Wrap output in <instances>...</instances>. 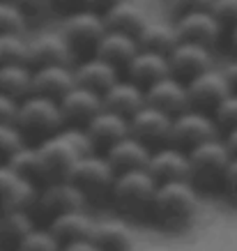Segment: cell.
<instances>
[{"mask_svg": "<svg viewBox=\"0 0 237 251\" xmlns=\"http://www.w3.org/2000/svg\"><path fill=\"white\" fill-rule=\"evenodd\" d=\"M35 148H37V157L42 164V171H44L46 184L67 180L71 166L81 157L95 154L83 129H69V127H62L55 136L46 138Z\"/></svg>", "mask_w": 237, "mask_h": 251, "instance_id": "cell-1", "label": "cell"}, {"mask_svg": "<svg viewBox=\"0 0 237 251\" xmlns=\"http://www.w3.org/2000/svg\"><path fill=\"white\" fill-rule=\"evenodd\" d=\"M198 210V194L191 182H166L157 184L150 214L164 228H184Z\"/></svg>", "mask_w": 237, "mask_h": 251, "instance_id": "cell-2", "label": "cell"}, {"mask_svg": "<svg viewBox=\"0 0 237 251\" xmlns=\"http://www.w3.org/2000/svg\"><path fill=\"white\" fill-rule=\"evenodd\" d=\"M14 127L21 134L23 143L25 145H39L46 138L55 136L62 129V118L60 108L55 101L44 97H25L19 101L16 106V118Z\"/></svg>", "mask_w": 237, "mask_h": 251, "instance_id": "cell-3", "label": "cell"}, {"mask_svg": "<svg viewBox=\"0 0 237 251\" xmlns=\"http://www.w3.org/2000/svg\"><path fill=\"white\" fill-rule=\"evenodd\" d=\"M187 161H189V182L193 189L212 191L214 187H221L223 173L230 164V154L223 141L214 138L189 150Z\"/></svg>", "mask_w": 237, "mask_h": 251, "instance_id": "cell-4", "label": "cell"}, {"mask_svg": "<svg viewBox=\"0 0 237 251\" xmlns=\"http://www.w3.org/2000/svg\"><path fill=\"white\" fill-rule=\"evenodd\" d=\"M104 32H106V28H104L101 16L92 14V12L81 7L76 12L67 14L60 37L67 44L71 58L83 62L95 55V49L99 44V39L104 37Z\"/></svg>", "mask_w": 237, "mask_h": 251, "instance_id": "cell-5", "label": "cell"}, {"mask_svg": "<svg viewBox=\"0 0 237 251\" xmlns=\"http://www.w3.org/2000/svg\"><path fill=\"white\" fill-rule=\"evenodd\" d=\"M154 191H157V182L145 171H131V173L115 175L111 198L120 212L129 217H141V214H150Z\"/></svg>", "mask_w": 237, "mask_h": 251, "instance_id": "cell-6", "label": "cell"}, {"mask_svg": "<svg viewBox=\"0 0 237 251\" xmlns=\"http://www.w3.org/2000/svg\"><path fill=\"white\" fill-rule=\"evenodd\" d=\"M115 173L106 164L101 154H88L71 166L67 175V182L74 184L81 194H83L85 203L88 201H101V198L111 196V187H113Z\"/></svg>", "mask_w": 237, "mask_h": 251, "instance_id": "cell-7", "label": "cell"}, {"mask_svg": "<svg viewBox=\"0 0 237 251\" xmlns=\"http://www.w3.org/2000/svg\"><path fill=\"white\" fill-rule=\"evenodd\" d=\"M83 207H85L83 194L74 184H69L67 180H60V182H48L42 189H37L28 214L30 217L37 214L44 221H51L65 212H74V210H83Z\"/></svg>", "mask_w": 237, "mask_h": 251, "instance_id": "cell-8", "label": "cell"}, {"mask_svg": "<svg viewBox=\"0 0 237 251\" xmlns=\"http://www.w3.org/2000/svg\"><path fill=\"white\" fill-rule=\"evenodd\" d=\"M216 127L210 115L196 113V111H184V113L175 115L170 122V148H177L182 152H189L193 148L214 141L216 138Z\"/></svg>", "mask_w": 237, "mask_h": 251, "instance_id": "cell-9", "label": "cell"}, {"mask_svg": "<svg viewBox=\"0 0 237 251\" xmlns=\"http://www.w3.org/2000/svg\"><path fill=\"white\" fill-rule=\"evenodd\" d=\"M170 122L173 118H168L166 113H161L152 106H143L127 120V129L134 141L145 145L152 152V150L166 148L170 143Z\"/></svg>", "mask_w": 237, "mask_h": 251, "instance_id": "cell-10", "label": "cell"}, {"mask_svg": "<svg viewBox=\"0 0 237 251\" xmlns=\"http://www.w3.org/2000/svg\"><path fill=\"white\" fill-rule=\"evenodd\" d=\"M184 88H187L189 111L210 115V118H212V113L216 111V106L230 95L226 83H223V78H221V72H216V69H207L205 74L191 78Z\"/></svg>", "mask_w": 237, "mask_h": 251, "instance_id": "cell-11", "label": "cell"}, {"mask_svg": "<svg viewBox=\"0 0 237 251\" xmlns=\"http://www.w3.org/2000/svg\"><path fill=\"white\" fill-rule=\"evenodd\" d=\"M58 108H60L62 127H69V129H85L92 118L104 111L99 95H95L90 90H83L78 85H74L58 101Z\"/></svg>", "mask_w": 237, "mask_h": 251, "instance_id": "cell-12", "label": "cell"}, {"mask_svg": "<svg viewBox=\"0 0 237 251\" xmlns=\"http://www.w3.org/2000/svg\"><path fill=\"white\" fill-rule=\"evenodd\" d=\"M166 62H168L170 78H175L184 85L191 78L205 74L207 69H212L210 49H203L196 44H182V42H177L175 49L166 55Z\"/></svg>", "mask_w": 237, "mask_h": 251, "instance_id": "cell-13", "label": "cell"}, {"mask_svg": "<svg viewBox=\"0 0 237 251\" xmlns=\"http://www.w3.org/2000/svg\"><path fill=\"white\" fill-rule=\"evenodd\" d=\"M145 173L152 177L157 184H166V182H189V161H187V152L177 150V148H159L150 152L147 159Z\"/></svg>", "mask_w": 237, "mask_h": 251, "instance_id": "cell-14", "label": "cell"}, {"mask_svg": "<svg viewBox=\"0 0 237 251\" xmlns=\"http://www.w3.org/2000/svg\"><path fill=\"white\" fill-rule=\"evenodd\" d=\"M173 32H175L177 42H182V44H196V46H203V49H210V46L216 44L221 28L216 25L212 14L205 9V12L177 16Z\"/></svg>", "mask_w": 237, "mask_h": 251, "instance_id": "cell-15", "label": "cell"}, {"mask_svg": "<svg viewBox=\"0 0 237 251\" xmlns=\"http://www.w3.org/2000/svg\"><path fill=\"white\" fill-rule=\"evenodd\" d=\"M88 143H90L92 152H106L111 150L115 143H120L122 138L129 136V129H127V120L124 118H118V115L108 113V111H101L99 115H95L90 120V125L83 129Z\"/></svg>", "mask_w": 237, "mask_h": 251, "instance_id": "cell-16", "label": "cell"}, {"mask_svg": "<svg viewBox=\"0 0 237 251\" xmlns=\"http://www.w3.org/2000/svg\"><path fill=\"white\" fill-rule=\"evenodd\" d=\"M71 53L60 35H39L28 42V58L25 65L30 69L42 67H71Z\"/></svg>", "mask_w": 237, "mask_h": 251, "instance_id": "cell-17", "label": "cell"}, {"mask_svg": "<svg viewBox=\"0 0 237 251\" xmlns=\"http://www.w3.org/2000/svg\"><path fill=\"white\" fill-rule=\"evenodd\" d=\"M145 92V106H152L161 113H166L168 118L189 111V101H187V88L184 83L175 81V78H161L154 85H150Z\"/></svg>", "mask_w": 237, "mask_h": 251, "instance_id": "cell-18", "label": "cell"}, {"mask_svg": "<svg viewBox=\"0 0 237 251\" xmlns=\"http://www.w3.org/2000/svg\"><path fill=\"white\" fill-rule=\"evenodd\" d=\"M145 106V92L129 81H115L104 95H101V108L108 113L129 120Z\"/></svg>", "mask_w": 237, "mask_h": 251, "instance_id": "cell-19", "label": "cell"}, {"mask_svg": "<svg viewBox=\"0 0 237 251\" xmlns=\"http://www.w3.org/2000/svg\"><path fill=\"white\" fill-rule=\"evenodd\" d=\"M71 88H74V74H71V67L32 69L30 95H35V97L51 99V101L58 104Z\"/></svg>", "mask_w": 237, "mask_h": 251, "instance_id": "cell-20", "label": "cell"}, {"mask_svg": "<svg viewBox=\"0 0 237 251\" xmlns=\"http://www.w3.org/2000/svg\"><path fill=\"white\" fill-rule=\"evenodd\" d=\"M138 53V46L134 37H127V35H120V32H104V37L99 39V44L95 49V55L97 60L106 62L108 67H113L118 74L127 69V65L131 62V58Z\"/></svg>", "mask_w": 237, "mask_h": 251, "instance_id": "cell-21", "label": "cell"}, {"mask_svg": "<svg viewBox=\"0 0 237 251\" xmlns=\"http://www.w3.org/2000/svg\"><path fill=\"white\" fill-rule=\"evenodd\" d=\"M35 194L37 189L32 184L23 182L7 166H0V214L14 212V210L28 212L35 201Z\"/></svg>", "mask_w": 237, "mask_h": 251, "instance_id": "cell-22", "label": "cell"}, {"mask_svg": "<svg viewBox=\"0 0 237 251\" xmlns=\"http://www.w3.org/2000/svg\"><path fill=\"white\" fill-rule=\"evenodd\" d=\"M106 164L111 166L115 175L120 173H131V171H145L147 159H150V150L145 145H141L131 136L122 138L120 143H115L111 150L101 154Z\"/></svg>", "mask_w": 237, "mask_h": 251, "instance_id": "cell-23", "label": "cell"}, {"mask_svg": "<svg viewBox=\"0 0 237 251\" xmlns=\"http://www.w3.org/2000/svg\"><path fill=\"white\" fill-rule=\"evenodd\" d=\"M127 74V81L134 85H138L141 90H147L150 85H154L161 78L170 76L168 74V62L164 55L157 53H147V51H138L131 62L124 69Z\"/></svg>", "mask_w": 237, "mask_h": 251, "instance_id": "cell-24", "label": "cell"}, {"mask_svg": "<svg viewBox=\"0 0 237 251\" xmlns=\"http://www.w3.org/2000/svg\"><path fill=\"white\" fill-rule=\"evenodd\" d=\"M95 221L83 212V210H74V212H65L60 217L48 221L46 230L55 237V242L65 247L71 242H81V240H90Z\"/></svg>", "mask_w": 237, "mask_h": 251, "instance_id": "cell-25", "label": "cell"}, {"mask_svg": "<svg viewBox=\"0 0 237 251\" xmlns=\"http://www.w3.org/2000/svg\"><path fill=\"white\" fill-rule=\"evenodd\" d=\"M71 74H74V85L95 92L99 97L115 81H120V74L113 67H108L106 62L97 60V58H88V60L78 62L76 67L71 69Z\"/></svg>", "mask_w": 237, "mask_h": 251, "instance_id": "cell-26", "label": "cell"}, {"mask_svg": "<svg viewBox=\"0 0 237 251\" xmlns=\"http://www.w3.org/2000/svg\"><path fill=\"white\" fill-rule=\"evenodd\" d=\"M101 21H104V28L108 32H120V35L136 39L138 32L147 25V16L131 0H122L115 7L108 9L106 14L101 16Z\"/></svg>", "mask_w": 237, "mask_h": 251, "instance_id": "cell-27", "label": "cell"}, {"mask_svg": "<svg viewBox=\"0 0 237 251\" xmlns=\"http://www.w3.org/2000/svg\"><path fill=\"white\" fill-rule=\"evenodd\" d=\"M90 242L97 251H131L134 249V235L122 221H101L95 224Z\"/></svg>", "mask_w": 237, "mask_h": 251, "instance_id": "cell-28", "label": "cell"}, {"mask_svg": "<svg viewBox=\"0 0 237 251\" xmlns=\"http://www.w3.org/2000/svg\"><path fill=\"white\" fill-rule=\"evenodd\" d=\"M35 228V221L28 212L14 210V212L0 214V251H16L23 237Z\"/></svg>", "mask_w": 237, "mask_h": 251, "instance_id": "cell-29", "label": "cell"}, {"mask_svg": "<svg viewBox=\"0 0 237 251\" xmlns=\"http://www.w3.org/2000/svg\"><path fill=\"white\" fill-rule=\"evenodd\" d=\"M136 46L138 51H147V53H157V55H166L177 46V37L173 28L168 25H159V23H150L143 30L136 35Z\"/></svg>", "mask_w": 237, "mask_h": 251, "instance_id": "cell-30", "label": "cell"}, {"mask_svg": "<svg viewBox=\"0 0 237 251\" xmlns=\"http://www.w3.org/2000/svg\"><path fill=\"white\" fill-rule=\"evenodd\" d=\"M7 168L12 171V173L19 175L23 182L32 184L35 189H42V187L46 184L44 171H42V164H39L37 148H35V145H23L21 150L9 159Z\"/></svg>", "mask_w": 237, "mask_h": 251, "instance_id": "cell-31", "label": "cell"}, {"mask_svg": "<svg viewBox=\"0 0 237 251\" xmlns=\"http://www.w3.org/2000/svg\"><path fill=\"white\" fill-rule=\"evenodd\" d=\"M32 69L25 65H0V95L21 101L30 97Z\"/></svg>", "mask_w": 237, "mask_h": 251, "instance_id": "cell-32", "label": "cell"}, {"mask_svg": "<svg viewBox=\"0 0 237 251\" xmlns=\"http://www.w3.org/2000/svg\"><path fill=\"white\" fill-rule=\"evenodd\" d=\"M25 58H28V42L21 35L0 37V65H25Z\"/></svg>", "mask_w": 237, "mask_h": 251, "instance_id": "cell-33", "label": "cell"}, {"mask_svg": "<svg viewBox=\"0 0 237 251\" xmlns=\"http://www.w3.org/2000/svg\"><path fill=\"white\" fill-rule=\"evenodd\" d=\"M212 122H214L216 131H233L237 129V95H228L221 104L216 106L212 113Z\"/></svg>", "mask_w": 237, "mask_h": 251, "instance_id": "cell-34", "label": "cell"}, {"mask_svg": "<svg viewBox=\"0 0 237 251\" xmlns=\"http://www.w3.org/2000/svg\"><path fill=\"white\" fill-rule=\"evenodd\" d=\"M23 138L14 125H0V166H7L9 159L23 148Z\"/></svg>", "mask_w": 237, "mask_h": 251, "instance_id": "cell-35", "label": "cell"}, {"mask_svg": "<svg viewBox=\"0 0 237 251\" xmlns=\"http://www.w3.org/2000/svg\"><path fill=\"white\" fill-rule=\"evenodd\" d=\"M16 251H60V244L46 228H32Z\"/></svg>", "mask_w": 237, "mask_h": 251, "instance_id": "cell-36", "label": "cell"}, {"mask_svg": "<svg viewBox=\"0 0 237 251\" xmlns=\"http://www.w3.org/2000/svg\"><path fill=\"white\" fill-rule=\"evenodd\" d=\"M25 28V16L7 0H0V37L2 35H21Z\"/></svg>", "mask_w": 237, "mask_h": 251, "instance_id": "cell-37", "label": "cell"}, {"mask_svg": "<svg viewBox=\"0 0 237 251\" xmlns=\"http://www.w3.org/2000/svg\"><path fill=\"white\" fill-rule=\"evenodd\" d=\"M219 28L233 30L237 25V0H212L207 9Z\"/></svg>", "mask_w": 237, "mask_h": 251, "instance_id": "cell-38", "label": "cell"}, {"mask_svg": "<svg viewBox=\"0 0 237 251\" xmlns=\"http://www.w3.org/2000/svg\"><path fill=\"white\" fill-rule=\"evenodd\" d=\"M212 0H168V7L173 12V16H184V14H193V12H205L210 9Z\"/></svg>", "mask_w": 237, "mask_h": 251, "instance_id": "cell-39", "label": "cell"}, {"mask_svg": "<svg viewBox=\"0 0 237 251\" xmlns=\"http://www.w3.org/2000/svg\"><path fill=\"white\" fill-rule=\"evenodd\" d=\"M7 2L25 16V21H28V19H35V16H39L44 9H48V0H7Z\"/></svg>", "mask_w": 237, "mask_h": 251, "instance_id": "cell-40", "label": "cell"}, {"mask_svg": "<svg viewBox=\"0 0 237 251\" xmlns=\"http://www.w3.org/2000/svg\"><path fill=\"white\" fill-rule=\"evenodd\" d=\"M221 187L226 189L230 198H235L237 201V157H230V164L226 168V173H223V182Z\"/></svg>", "mask_w": 237, "mask_h": 251, "instance_id": "cell-41", "label": "cell"}, {"mask_svg": "<svg viewBox=\"0 0 237 251\" xmlns=\"http://www.w3.org/2000/svg\"><path fill=\"white\" fill-rule=\"evenodd\" d=\"M16 106H19V101L0 95V125H14Z\"/></svg>", "mask_w": 237, "mask_h": 251, "instance_id": "cell-42", "label": "cell"}, {"mask_svg": "<svg viewBox=\"0 0 237 251\" xmlns=\"http://www.w3.org/2000/svg\"><path fill=\"white\" fill-rule=\"evenodd\" d=\"M118 2H122V0H83L81 5H83V9H88V12H92V14L97 16H104L111 7H115Z\"/></svg>", "mask_w": 237, "mask_h": 251, "instance_id": "cell-43", "label": "cell"}, {"mask_svg": "<svg viewBox=\"0 0 237 251\" xmlns=\"http://www.w3.org/2000/svg\"><path fill=\"white\" fill-rule=\"evenodd\" d=\"M219 72H221V78H223V83H226V88H228V92L230 95H237V62H230V65H226Z\"/></svg>", "mask_w": 237, "mask_h": 251, "instance_id": "cell-44", "label": "cell"}, {"mask_svg": "<svg viewBox=\"0 0 237 251\" xmlns=\"http://www.w3.org/2000/svg\"><path fill=\"white\" fill-rule=\"evenodd\" d=\"M81 2L83 0H48V7L58 9V12H65V14H71V12L81 9Z\"/></svg>", "mask_w": 237, "mask_h": 251, "instance_id": "cell-45", "label": "cell"}, {"mask_svg": "<svg viewBox=\"0 0 237 251\" xmlns=\"http://www.w3.org/2000/svg\"><path fill=\"white\" fill-rule=\"evenodd\" d=\"M60 251H97V247L90 240H81V242L65 244V247H60Z\"/></svg>", "mask_w": 237, "mask_h": 251, "instance_id": "cell-46", "label": "cell"}, {"mask_svg": "<svg viewBox=\"0 0 237 251\" xmlns=\"http://www.w3.org/2000/svg\"><path fill=\"white\" fill-rule=\"evenodd\" d=\"M223 145H226V150H228L230 157H237V129H233V131H228V134H226Z\"/></svg>", "mask_w": 237, "mask_h": 251, "instance_id": "cell-47", "label": "cell"}, {"mask_svg": "<svg viewBox=\"0 0 237 251\" xmlns=\"http://www.w3.org/2000/svg\"><path fill=\"white\" fill-rule=\"evenodd\" d=\"M230 44H233V51L237 53V25L230 30Z\"/></svg>", "mask_w": 237, "mask_h": 251, "instance_id": "cell-48", "label": "cell"}]
</instances>
